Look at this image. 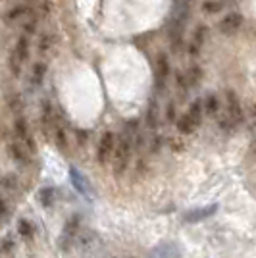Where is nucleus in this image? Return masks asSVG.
Returning a JSON list of instances; mask_svg holds the SVG:
<instances>
[{
    "instance_id": "17",
    "label": "nucleus",
    "mask_w": 256,
    "mask_h": 258,
    "mask_svg": "<svg viewBox=\"0 0 256 258\" xmlns=\"http://www.w3.org/2000/svg\"><path fill=\"white\" fill-rule=\"evenodd\" d=\"M54 44H56V35H54V33H48V31L43 33V35L39 37V52L41 54L48 52Z\"/></svg>"
},
{
    "instance_id": "30",
    "label": "nucleus",
    "mask_w": 256,
    "mask_h": 258,
    "mask_svg": "<svg viewBox=\"0 0 256 258\" xmlns=\"http://www.w3.org/2000/svg\"><path fill=\"white\" fill-rule=\"evenodd\" d=\"M162 147H164V139H162V137H154L152 143H150V151L152 152H158Z\"/></svg>"
},
{
    "instance_id": "3",
    "label": "nucleus",
    "mask_w": 256,
    "mask_h": 258,
    "mask_svg": "<svg viewBox=\"0 0 256 258\" xmlns=\"http://www.w3.org/2000/svg\"><path fill=\"white\" fill-rule=\"evenodd\" d=\"M225 114L235 121V125H241L246 121L245 110L241 106V100L233 91H225Z\"/></svg>"
},
{
    "instance_id": "24",
    "label": "nucleus",
    "mask_w": 256,
    "mask_h": 258,
    "mask_svg": "<svg viewBox=\"0 0 256 258\" xmlns=\"http://www.w3.org/2000/svg\"><path fill=\"white\" fill-rule=\"evenodd\" d=\"M72 179L75 181V189H77L79 193L87 195V187H85V183H83V179H81V175L77 173V168H72Z\"/></svg>"
},
{
    "instance_id": "28",
    "label": "nucleus",
    "mask_w": 256,
    "mask_h": 258,
    "mask_svg": "<svg viewBox=\"0 0 256 258\" xmlns=\"http://www.w3.org/2000/svg\"><path fill=\"white\" fill-rule=\"evenodd\" d=\"M175 83H177V87L181 89L183 93H187V91H189V83H187L185 74H175Z\"/></svg>"
},
{
    "instance_id": "14",
    "label": "nucleus",
    "mask_w": 256,
    "mask_h": 258,
    "mask_svg": "<svg viewBox=\"0 0 256 258\" xmlns=\"http://www.w3.org/2000/svg\"><path fill=\"white\" fill-rule=\"evenodd\" d=\"M46 72H48V66L44 64V62H37V64L33 66V70H31V83L35 87L41 85L44 76H46Z\"/></svg>"
},
{
    "instance_id": "2",
    "label": "nucleus",
    "mask_w": 256,
    "mask_h": 258,
    "mask_svg": "<svg viewBox=\"0 0 256 258\" xmlns=\"http://www.w3.org/2000/svg\"><path fill=\"white\" fill-rule=\"evenodd\" d=\"M27 58H29V39L25 35H22L16 41V46H14L10 58H8V68H10V72L16 77L22 76V68Z\"/></svg>"
},
{
    "instance_id": "11",
    "label": "nucleus",
    "mask_w": 256,
    "mask_h": 258,
    "mask_svg": "<svg viewBox=\"0 0 256 258\" xmlns=\"http://www.w3.org/2000/svg\"><path fill=\"white\" fill-rule=\"evenodd\" d=\"M203 108L206 116H218V112H220V98L216 97L214 93H210V95L203 100Z\"/></svg>"
},
{
    "instance_id": "7",
    "label": "nucleus",
    "mask_w": 256,
    "mask_h": 258,
    "mask_svg": "<svg viewBox=\"0 0 256 258\" xmlns=\"http://www.w3.org/2000/svg\"><path fill=\"white\" fill-rule=\"evenodd\" d=\"M206 35H208V27L206 25H199L197 31L193 33V39L191 43H189V48H187L191 56H199L201 54L204 43H206Z\"/></svg>"
},
{
    "instance_id": "10",
    "label": "nucleus",
    "mask_w": 256,
    "mask_h": 258,
    "mask_svg": "<svg viewBox=\"0 0 256 258\" xmlns=\"http://www.w3.org/2000/svg\"><path fill=\"white\" fill-rule=\"evenodd\" d=\"M31 14H35V12H33L29 6L22 4V6H16V8H12V10L6 14V22H10V23L23 22V20H27Z\"/></svg>"
},
{
    "instance_id": "8",
    "label": "nucleus",
    "mask_w": 256,
    "mask_h": 258,
    "mask_svg": "<svg viewBox=\"0 0 256 258\" xmlns=\"http://www.w3.org/2000/svg\"><path fill=\"white\" fill-rule=\"evenodd\" d=\"M8 152H10L12 160L18 162V164H27V162H29V154H31L20 141L10 143V145H8Z\"/></svg>"
},
{
    "instance_id": "25",
    "label": "nucleus",
    "mask_w": 256,
    "mask_h": 258,
    "mask_svg": "<svg viewBox=\"0 0 256 258\" xmlns=\"http://www.w3.org/2000/svg\"><path fill=\"white\" fill-rule=\"evenodd\" d=\"M166 121H170V123H175V119L179 118L177 116V108H175V102H170L168 104V108H166Z\"/></svg>"
},
{
    "instance_id": "18",
    "label": "nucleus",
    "mask_w": 256,
    "mask_h": 258,
    "mask_svg": "<svg viewBox=\"0 0 256 258\" xmlns=\"http://www.w3.org/2000/svg\"><path fill=\"white\" fill-rule=\"evenodd\" d=\"M187 114H189L197 123H201V121H203V114H204L203 100H201V98H197L195 102H191V106H189V112H187Z\"/></svg>"
},
{
    "instance_id": "20",
    "label": "nucleus",
    "mask_w": 256,
    "mask_h": 258,
    "mask_svg": "<svg viewBox=\"0 0 256 258\" xmlns=\"http://www.w3.org/2000/svg\"><path fill=\"white\" fill-rule=\"evenodd\" d=\"M22 27H23V31L27 33V35H33V33L37 31V27H39V16L31 14L27 20H23V22H22Z\"/></svg>"
},
{
    "instance_id": "22",
    "label": "nucleus",
    "mask_w": 256,
    "mask_h": 258,
    "mask_svg": "<svg viewBox=\"0 0 256 258\" xmlns=\"http://www.w3.org/2000/svg\"><path fill=\"white\" fill-rule=\"evenodd\" d=\"M218 123H220V129H222V131H225V133H231V131H235V129H237L235 121L231 118H229L227 114L218 119Z\"/></svg>"
},
{
    "instance_id": "13",
    "label": "nucleus",
    "mask_w": 256,
    "mask_h": 258,
    "mask_svg": "<svg viewBox=\"0 0 256 258\" xmlns=\"http://www.w3.org/2000/svg\"><path fill=\"white\" fill-rule=\"evenodd\" d=\"M52 137H54V143H56V147L58 149H62L66 151L68 149V145H70V139H68V133H66V129L62 125H54L52 127Z\"/></svg>"
},
{
    "instance_id": "21",
    "label": "nucleus",
    "mask_w": 256,
    "mask_h": 258,
    "mask_svg": "<svg viewBox=\"0 0 256 258\" xmlns=\"http://www.w3.org/2000/svg\"><path fill=\"white\" fill-rule=\"evenodd\" d=\"M8 104H10V110L14 114H22V110L25 108V102H23L22 95H10Z\"/></svg>"
},
{
    "instance_id": "27",
    "label": "nucleus",
    "mask_w": 256,
    "mask_h": 258,
    "mask_svg": "<svg viewBox=\"0 0 256 258\" xmlns=\"http://www.w3.org/2000/svg\"><path fill=\"white\" fill-rule=\"evenodd\" d=\"M147 121L150 123V127H156V121H158V108L154 106V104L147 110Z\"/></svg>"
},
{
    "instance_id": "4",
    "label": "nucleus",
    "mask_w": 256,
    "mask_h": 258,
    "mask_svg": "<svg viewBox=\"0 0 256 258\" xmlns=\"http://www.w3.org/2000/svg\"><path fill=\"white\" fill-rule=\"evenodd\" d=\"M116 141H117V137L114 131L102 133L100 143H98V151H96V160H98V164H106V162L112 158V152L116 149Z\"/></svg>"
},
{
    "instance_id": "31",
    "label": "nucleus",
    "mask_w": 256,
    "mask_h": 258,
    "mask_svg": "<svg viewBox=\"0 0 256 258\" xmlns=\"http://www.w3.org/2000/svg\"><path fill=\"white\" fill-rule=\"evenodd\" d=\"M8 212V205H6V201L4 199H0V218Z\"/></svg>"
},
{
    "instance_id": "23",
    "label": "nucleus",
    "mask_w": 256,
    "mask_h": 258,
    "mask_svg": "<svg viewBox=\"0 0 256 258\" xmlns=\"http://www.w3.org/2000/svg\"><path fill=\"white\" fill-rule=\"evenodd\" d=\"M0 185L4 189H8V191H14V189H18V177L16 175H4L0 179Z\"/></svg>"
},
{
    "instance_id": "12",
    "label": "nucleus",
    "mask_w": 256,
    "mask_h": 258,
    "mask_svg": "<svg viewBox=\"0 0 256 258\" xmlns=\"http://www.w3.org/2000/svg\"><path fill=\"white\" fill-rule=\"evenodd\" d=\"M201 8H203L204 14H210V16H214V14L224 12L225 8H227V2H225V0H204Z\"/></svg>"
},
{
    "instance_id": "6",
    "label": "nucleus",
    "mask_w": 256,
    "mask_h": 258,
    "mask_svg": "<svg viewBox=\"0 0 256 258\" xmlns=\"http://www.w3.org/2000/svg\"><path fill=\"white\" fill-rule=\"evenodd\" d=\"M243 16L239 14V12H229V14H225L224 18L218 22V31L224 33V35H233L241 29V25H243Z\"/></svg>"
},
{
    "instance_id": "19",
    "label": "nucleus",
    "mask_w": 256,
    "mask_h": 258,
    "mask_svg": "<svg viewBox=\"0 0 256 258\" xmlns=\"http://www.w3.org/2000/svg\"><path fill=\"white\" fill-rule=\"evenodd\" d=\"M18 231H20V235L23 239H31L35 235V227H33V224L29 220H20L18 222Z\"/></svg>"
},
{
    "instance_id": "26",
    "label": "nucleus",
    "mask_w": 256,
    "mask_h": 258,
    "mask_svg": "<svg viewBox=\"0 0 256 258\" xmlns=\"http://www.w3.org/2000/svg\"><path fill=\"white\" fill-rule=\"evenodd\" d=\"M39 199L43 201L44 206H50L54 201V189H43V191L39 193Z\"/></svg>"
},
{
    "instance_id": "1",
    "label": "nucleus",
    "mask_w": 256,
    "mask_h": 258,
    "mask_svg": "<svg viewBox=\"0 0 256 258\" xmlns=\"http://www.w3.org/2000/svg\"><path fill=\"white\" fill-rule=\"evenodd\" d=\"M133 137L127 135H121L116 141V149L112 152V166H114V173L121 175V173L127 170L129 162H131V151H133Z\"/></svg>"
},
{
    "instance_id": "16",
    "label": "nucleus",
    "mask_w": 256,
    "mask_h": 258,
    "mask_svg": "<svg viewBox=\"0 0 256 258\" xmlns=\"http://www.w3.org/2000/svg\"><path fill=\"white\" fill-rule=\"evenodd\" d=\"M156 66H158V79H164L166 81V77L171 74V66H170V60H168V56L166 54H158V60H156Z\"/></svg>"
},
{
    "instance_id": "15",
    "label": "nucleus",
    "mask_w": 256,
    "mask_h": 258,
    "mask_svg": "<svg viewBox=\"0 0 256 258\" xmlns=\"http://www.w3.org/2000/svg\"><path fill=\"white\" fill-rule=\"evenodd\" d=\"M185 77H187L189 89H193L195 85H199V83H201V79L204 77V70L199 64H195V66H191V70L185 74Z\"/></svg>"
},
{
    "instance_id": "5",
    "label": "nucleus",
    "mask_w": 256,
    "mask_h": 258,
    "mask_svg": "<svg viewBox=\"0 0 256 258\" xmlns=\"http://www.w3.org/2000/svg\"><path fill=\"white\" fill-rule=\"evenodd\" d=\"M14 133H16L18 141L22 143L27 151L37 152V143L33 139L31 131H29V125H27V121L23 118H16V121H14Z\"/></svg>"
},
{
    "instance_id": "9",
    "label": "nucleus",
    "mask_w": 256,
    "mask_h": 258,
    "mask_svg": "<svg viewBox=\"0 0 256 258\" xmlns=\"http://www.w3.org/2000/svg\"><path fill=\"white\" fill-rule=\"evenodd\" d=\"M199 125H201V123H197L187 112L175 119V127H177V131H179L181 135H191V133H195V129L199 127Z\"/></svg>"
},
{
    "instance_id": "29",
    "label": "nucleus",
    "mask_w": 256,
    "mask_h": 258,
    "mask_svg": "<svg viewBox=\"0 0 256 258\" xmlns=\"http://www.w3.org/2000/svg\"><path fill=\"white\" fill-rule=\"evenodd\" d=\"M50 12H52V2H50V0H43V2H41V12H39V14H41L43 18H46Z\"/></svg>"
}]
</instances>
